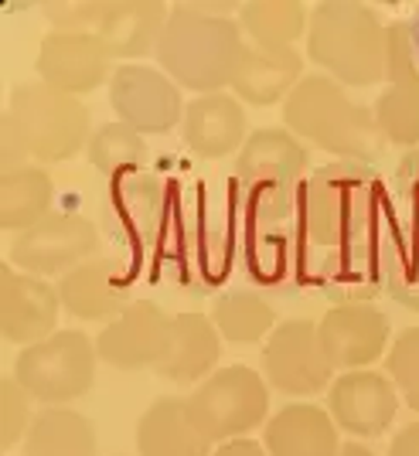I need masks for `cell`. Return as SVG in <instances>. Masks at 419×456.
<instances>
[{
    "instance_id": "obj_1",
    "label": "cell",
    "mask_w": 419,
    "mask_h": 456,
    "mask_svg": "<svg viewBox=\"0 0 419 456\" xmlns=\"http://www.w3.org/2000/svg\"><path fill=\"white\" fill-rule=\"evenodd\" d=\"M396 198L375 167L334 160L307 174L290 225V280L338 304L385 293V246Z\"/></svg>"
},
{
    "instance_id": "obj_2",
    "label": "cell",
    "mask_w": 419,
    "mask_h": 456,
    "mask_svg": "<svg viewBox=\"0 0 419 456\" xmlns=\"http://www.w3.org/2000/svg\"><path fill=\"white\" fill-rule=\"evenodd\" d=\"M93 119L78 95L45 82H21L4 110V171L21 164H62L93 140Z\"/></svg>"
},
{
    "instance_id": "obj_3",
    "label": "cell",
    "mask_w": 419,
    "mask_h": 456,
    "mask_svg": "<svg viewBox=\"0 0 419 456\" xmlns=\"http://www.w3.org/2000/svg\"><path fill=\"white\" fill-rule=\"evenodd\" d=\"M307 153L304 140L293 136L286 126H263L249 134L246 147L235 157L232 191L242 208L246 228L267 232H290L297 194L307 181Z\"/></svg>"
},
{
    "instance_id": "obj_4",
    "label": "cell",
    "mask_w": 419,
    "mask_h": 456,
    "mask_svg": "<svg viewBox=\"0 0 419 456\" xmlns=\"http://www.w3.org/2000/svg\"><path fill=\"white\" fill-rule=\"evenodd\" d=\"M211 11L215 7L209 4H174L168 28L157 41V61L168 78L201 95L232 89L246 52L239 20Z\"/></svg>"
},
{
    "instance_id": "obj_5",
    "label": "cell",
    "mask_w": 419,
    "mask_h": 456,
    "mask_svg": "<svg viewBox=\"0 0 419 456\" xmlns=\"http://www.w3.org/2000/svg\"><path fill=\"white\" fill-rule=\"evenodd\" d=\"M283 126L348 164L372 167L385 153V136L375 123V110L351 102L341 82L331 76H304V82L286 95Z\"/></svg>"
},
{
    "instance_id": "obj_6",
    "label": "cell",
    "mask_w": 419,
    "mask_h": 456,
    "mask_svg": "<svg viewBox=\"0 0 419 456\" xmlns=\"http://www.w3.org/2000/svg\"><path fill=\"white\" fill-rule=\"evenodd\" d=\"M307 55L344 86H375L385 78V24L372 4L325 0L310 7Z\"/></svg>"
},
{
    "instance_id": "obj_7",
    "label": "cell",
    "mask_w": 419,
    "mask_h": 456,
    "mask_svg": "<svg viewBox=\"0 0 419 456\" xmlns=\"http://www.w3.org/2000/svg\"><path fill=\"white\" fill-rule=\"evenodd\" d=\"M95 341L82 330H58L48 341L24 347L14 362V379L45 409L82 399L95 379Z\"/></svg>"
},
{
    "instance_id": "obj_8",
    "label": "cell",
    "mask_w": 419,
    "mask_h": 456,
    "mask_svg": "<svg viewBox=\"0 0 419 456\" xmlns=\"http://www.w3.org/2000/svg\"><path fill=\"white\" fill-rule=\"evenodd\" d=\"M191 419L211 443L242 439L246 433L269 422L267 379L246 364L218 368L188 395Z\"/></svg>"
},
{
    "instance_id": "obj_9",
    "label": "cell",
    "mask_w": 419,
    "mask_h": 456,
    "mask_svg": "<svg viewBox=\"0 0 419 456\" xmlns=\"http://www.w3.org/2000/svg\"><path fill=\"white\" fill-rule=\"evenodd\" d=\"M99 228L76 211H52L45 222L21 232L7 246V263L31 276H65L76 266L95 259Z\"/></svg>"
},
{
    "instance_id": "obj_10",
    "label": "cell",
    "mask_w": 419,
    "mask_h": 456,
    "mask_svg": "<svg viewBox=\"0 0 419 456\" xmlns=\"http://www.w3.org/2000/svg\"><path fill=\"white\" fill-rule=\"evenodd\" d=\"M267 385L283 395H317L331 388L334 368L327 362L314 321H283L263 347Z\"/></svg>"
},
{
    "instance_id": "obj_11",
    "label": "cell",
    "mask_w": 419,
    "mask_h": 456,
    "mask_svg": "<svg viewBox=\"0 0 419 456\" xmlns=\"http://www.w3.org/2000/svg\"><path fill=\"white\" fill-rule=\"evenodd\" d=\"M110 102L119 123L136 134H168L185 123V99L177 82L147 65H119L110 78Z\"/></svg>"
},
{
    "instance_id": "obj_12",
    "label": "cell",
    "mask_w": 419,
    "mask_h": 456,
    "mask_svg": "<svg viewBox=\"0 0 419 456\" xmlns=\"http://www.w3.org/2000/svg\"><path fill=\"white\" fill-rule=\"evenodd\" d=\"M171 323L174 317L164 306L153 300H134L123 317L103 327V334L95 338V351L116 371L157 368L171 344Z\"/></svg>"
},
{
    "instance_id": "obj_13",
    "label": "cell",
    "mask_w": 419,
    "mask_h": 456,
    "mask_svg": "<svg viewBox=\"0 0 419 456\" xmlns=\"http://www.w3.org/2000/svg\"><path fill=\"white\" fill-rule=\"evenodd\" d=\"M58 310H62L58 286L4 263L0 269V334H4V341L18 344L21 351L31 344L48 341L52 334H58Z\"/></svg>"
},
{
    "instance_id": "obj_14",
    "label": "cell",
    "mask_w": 419,
    "mask_h": 456,
    "mask_svg": "<svg viewBox=\"0 0 419 456\" xmlns=\"http://www.w3.org/2000/svg\"><path fill=\"white\" fill-rule=\"evenodd\" d=\"M321 347L334 371H365L389 347L392 323L375 304H338L317 327Z\"/></svg>"
},
{
    "instance_id": "obj_15",
    "label": "cell",
    "mask_w": 419,
    "mask_h": 456,
    "mask_svg": "<svg viewBox=\"0 0 419 456\" xmlns=\"http://www.w3.org/2000/svg\"><path fill=\"white\" fill-rule=\"evenodd\" d=\"M130 286H134V269L123 266L119 259L95 256L58 280V297L62 310L78 321L113 323L134 306Z\"/></svg>"
},
{
    "instance_id": "obj_16",
    "label": "cell",
    "mask_w": 419,
    "mask_h": 456,
    "mask_svg": "<svg viewBox=\"0 0 419 456\" xmlns=\"http://www.w3.org/2000/svg\"><path fill=\"white\" fill-rule=\"evenodd\" d=\"M396 409H399V388L389 375H379L372 368L334 379L327 392V412L334 426L351 436H382L392 426Z\"/></svg>"
},
{
    "instance_id": "obj_17",
    "label": "cell",
    "mask_w": 419,
    "mask_h": 456,
    "mask_svg": "<svg viewBox=\"0 0 419 456\" xmlns=\"http://www.w3.org/2000/svg\"><path fill=\"white\" fill-rule=\"evenodd\" d=\"M110 48L99 41V35H62L52 31L38 48V76L45 86L62 89L69 95H82L99 89L106 78H113Z\"/></svg>"
},
{
    "instance_id": "obj_18",
    "label": "cell",
    "mask_w": 419,
    "mask_h": 456,
    "mask_svg": "<svg viewBox=\"0 0 419 456\" xmlns=\"http://www.w3.org/2000/svg\"><path fill=\"white\" fill-rule=\"evenodd\" d=\"M171 191L157 177L136 171L110 181V222L116 239H123L134 252L157 248L160 228L171 208Z\"/></svg>"
},
{
    "instance_id": "obj_19",
    "label": "cell",
    "mask_w": 419,
    "mask_h": 456,
    "mask_svg": "<svg viewBox=\"0 0 419 456\" xmlns=\"http://www.w3.org/2000/svg\"><path fill=\"white\" fill-rule=\"evenodd\" d=\"M181 136L191 153L205 160H222L246 147V110L229 93L198 95L191 99L181 123Z\"/></svg>"
},
{
    "instance_id": "obj_20",
    "label": "cell",
    "mask_w": 419,
    "mask_h": 456,
    "mask_svg": "<svg viewBox=\"0 0 419 456\" xmlns=\"http://www.w3.org/2000/svg\"><path fill=\"white\" fill-rule=\"evenodd\" d=\"M300 82H304V58L297 48H259L246 41L232 93L249 106H273L286 102V95Z\"/></svg>"
},
{
    "instance_id": "obj_21",
    "label": "cell",
    "mask_w": 419,
    "mask_h": 456,
    "mask_svg": "<svg viewBox=\"0 0 419 456\" xmlns=\"http://www.w3.org/2000/svg\"><path fill=\"white\" fill-rule=\"evenodd\" d=\"M140 456H209L211 439L191 419L188 399L164 395L147 405L136 426Z\"/></svg>"
},
{
    "instance_id": "obj_22",
    "label": "cell",
    "mask_w": 419,
    "mask_h": 456,
    "mask_svg": "<svg viewBox=\"0 0 419 456\" xmlns=\"http://www.w3.org/2000/svg\"><path fill=\"white\" fill-rule=\"evenodd\" d=\"M218 354H222V334L215 330L211 317L181 310V314H174L168 354L153 371L177 385H191V381L215 375L211 368L218 364Z\"/></svg>"
},
{
    "instance_id": "obj_23",
    "label": "cell",
    "mask_w": 419,
    "mask_h": 456,
    "mask_svg": "<svg viewBox=\"0 0 419 456\" xmlns=\"http://www.w3.org/2000/svg\"><path fill=\"white\" fill-rule=\"evenodd\" d=\"M267 453L269 456H338L341 439L331 412L293 402L283 405L276 416L267 422Z\"/></svg>"
},
{
    "instance_id": "obj_24",
    "label": "cell",
    "mask_w": 419,
    "mask_h": 456,
    "mask_svg": "<svg viewBox=\"0 0 419 456\" xmlns=\"http://www.w3.org/2000/svg\"><path fill=\"white\" fill-rule=\"evenodd\" d=\"M171 7L160 0H113L99 24V41L113 58H144L157 48L168 28Z\"/></svg>"
},
{
    "instance_id": "obj_25",
    "label": "cell",
    "mask_w": 419,
    "mask_h": 456,
    "mask_svg": "<svg viewBox=\"0 0 419 456\" xmlns=\"http://www.w3.org/2000/svg\"><path fill=\"white\" fill-rule=\"evenodd\" d=\"M55 184L41 164H21L0 177V225L4 232H28L52 215Z\"/></svg>"
},
{
    "instance_id": "obj_26",
    "label": "cell",
    "mask_w": 419,
    "mask_h": 456,
    "mask_svg": "<svg viewBox=\"0 0 419 456\" xmlns=\"http://www.w3.org/2000/svg\"><path fill=\"white\" fill-rule=\"evenodd\" d=\"M24 456H95L93 422L65 405L41 409L24 439Z\"/></svg>"
},
{
    "instance_id": "obj_27",
    "label": "cell",
    "mask_w": 419,
    "mask_h": 456,
    "mask_svg": "<svg viewBox=\"0 0 419 456\" xmlns=\"http://www.w3.org/2000/svg\"><path fill=\"white\" fill-rule=\"evenodd\" d=\"M239 24L249 45L259 48H293L310 24V11L300 0H252L239 7Z\"/></svg>"
},
{
    "instance_id": "obj_28",
    "label": "cell",
    "mask_w": 419,
    "mask_h": 456,
    "mask_svg": "<svg viewBox=\"0 0 419 456\" xmlns=\"http://www.w3.org/2000/svg\"><path fill=\"white\" fill-rule=\"evenodd\" d=\"M211 323L232 344H256L280 327L276 323V310L267 304V297H259L252 289H229V293H222L215 300V310H211Z\"/></svg>"
},
{
    "instance_id": "obj_29",
    "label": "cell",
    "mask_w": 419,
    "mask_h": 456,
    "mask_svg": "<svg viewBox=\"0 0 419 456\" xmlns=\"http://www.w3.org/2000/svg\"><path fill=\"white\" fill-rule=\"evenodd\" d=\"M86 157H89V164H93L99 174H106L110 181L116 177H123V174H136L147 167V140L144 134H136L134 126H127V123H106V126H99L89 140V147H86Z\"/></svg>"
},
{
    "instance_id": "obj_30",
    "label": "cell",
    "mask_w": 419,
    "mask_h": 456,
    "mask_svg": "<svg viewBox=\"0 0 419 456\" xmlns=\"http://www.w3.org/2000/svg\"><path fill=\"white\" fill-rule=\"evenodd\" d=\"M385 293L406 310L419 314V235L402 222L399 208L385 246Z\"/></svg>"
},
{
    "instance_id": "obj_31",
    "label": "cell",
    "mask_w": 419,
    "mask_h": 456,
    "mask_svg": "<svg viewBox=\"0 0 419 456\" xmlns=\"http://www.w3.org/2000/svg\"><path fill=\"white\" fill-rule=\"evenodd\" d=\"M375 123H379L385 143L396 147H419V82L389 86L375 102Z\"/></svg>"
},
{
    "instance_id": "obj_32",
    "label": "cell",
    "mask_w": 419,
    "mask_h": 456,
    "mask_svg": "<svg viewBox=\"0 0 419 456\" xmlns=\"http://www.w3.org/2000/svg\"><path fill=\"white\" fill-rule=\"evenodd\" d=\"M389 379L402 392L406 405L419 412V327H406L385 354Z\"/></svg>"
},
{
    "instance_id": "obj_33",
    "label": "cell",
    "mask_w": 419,
    "mask_h": 456,
    "mask_svg": "<svg viewBox=\"0 0 419 456\" xmlns=\"http://www.w3.org/2000/svg\"><path fill=\"white\" fill-rule=\"evenodd\" d=\"M31 402L35 399L24 392V385L14 375H4L0 381V443H4V450H14L21 436L28 439L31 422H35Z\"/></svg>"
},
{
    "instance_id": "obj_34",
    "label": "cell",
    "mask_w": 419,
    "mask_h": 456,
    "mask_svg": "<svg viewBox=\"0 0 419 456\" xmlns=\"http://www.w3.org/2000/svg\"><path fill=\"white\" fill-rule=\"evenodd\" d=\"M106 14L103 0H52L45 4V18L62 35H95Z\"/></svg>"
},
{
    "instance_id": "obj_35",
    "label": "cell",
    "mask_w": 419,
    "mask_h": 456,
    "mask_svg": "<svg viewBox=\"0 0 419 456\" xmlns=\"http://www.w3.org/2000/svg\"><path fill=\"white\" fill-rule=\"evenodd\" d=\"M385 82L402 86V82H419V61L409 38V24L392 20L385 24Z\"/></svg>"
},
{
    "instance_id": "obj_36",
    "label": "cell",
    "mask_w": 419,
    "mask_h": 456,
    "mask_svg": "<svg viewBox=\"0 0 419 456\" xmlns=\"http://www.w3.org/2000/svg\"><path fill=\"white\" fill-rule=\"evenodd\" d=\"M392 198H396V208L399 215L413 218L419 215V147L409 153H402L399 167H396V177H392Z\"/></svg>"
},
{
    "instance_id": "obj_37",
    "label": "cell",
    "mask_w": 419,
    "mask_h": 456,
    "mask_svg": "<svg viewBox=\"0 0 419 456\" xmlns=\"http://www.w3.org/2000/svg\"><path fill=\"white\" fill-rule=\"evenodd\" d=\"M389 456H419V419L402 426V433H396L392 446H389Z\"/></svg>"
},
{
    "instance_id": "obj_38",
    "label": "cell",
    "mask_w": 419,
    "mask_h": 456,
    "mask_svg": "<svg viewBox=\"0 0 419 456\" xmlns=\"http://www.w3.org/2000/svg\"><path fill=\"white\" fill-rule=\"evenodd\" d=\"M211 456H267V446L263 443H256V439H229V443H222L218 450Z\"/></svg>"
},
{
    "instance_id": "obj_39",
    "label": "cell",
    "mask_w": 419,
    "mask_h": 456,
    "mask_svg": "<svg viewBox=\"0 0 419 456\" xmlns=\"http://www.w3.org/2000/svg\"><path fill=\"white\" fill-rule=\"evenodd\" d=\"M338 456H375V453H372L368 446H362V443H344Z\"/></svg>"
},
{
    "instance_id": "obj_40",
    "label": "cell",
    "mask_w": 419,
    "mask_h": 456,
    "mask_svg": "<svg viewBox=\"0 0 419 456\" xmlns=\"http://www.w3.org/2000/svg\"><path fill=\"white\" fill-rule=\"evenodd\" d=\"M409 24V38H413V52H416V61H419V7H416V14L406 20Z\"/></svg>"
},
{
    "instance_id": "obj_41",
    "label": "cell",
    "mask_w": 419,
    "mask_h": 456,
    "mask_svg": "<svg viewBox=\"0 0 419 456\" xmlns=\"http://www.w3.org/2000/svg\"><path fill=\"white\" fill-rule=\"evenodd\" d=\"M402 222H406V225H409L419 235V215H413V218H406V215H402Z\"/></svg>"
}]
</instances>
